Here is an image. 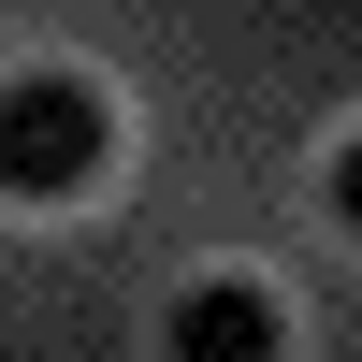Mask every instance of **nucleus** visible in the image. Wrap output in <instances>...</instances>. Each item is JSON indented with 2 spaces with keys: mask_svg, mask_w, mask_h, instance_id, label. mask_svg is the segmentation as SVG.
<instances>
[{
  "mask_svg": "<svg viewBox=\"0 0 362 362\" xmlns=\"http://www.w3.org/2000/svg\"><path fill=\"white\" fill-rule=\"evenodd\" d=\"M116 160V102L87 73H15L0 87V203H87Z\"/></svg>",
  "mask_w": 362,
  "mask_h": 362,
  "instance_id": "obj_1",
  "label": "nucleus"
},
{
  "mask_svg": "<svg viewBox=\"0 0 362 362\" xmlns=\"http://www.w3.org/2000/svg\"><path fill=\"white\" fill-rule=\"evenodd\" d=\"M160 348H174V362H276V348H290V305H276L261 276H203V290H174Z\"/></svg>",
  "mask_w": 362,
  "mask_h": 362,
  "instance_id": "obj_2",
  "label": "nucleus"
},
{
  "mask_svg": "<svg viewBox=\"0 0 362 362\" xmlns=\"http://www.w3.org/2000/svg\"><path fill=\"white\" fill-rule=\"evenodd\" d=\"M319 189H334V232H348V247H362V131L334 145V174H319Z\"/></svg>",
  "mask_w": 362,
  "mask_h": 362,
  "instance_id": "obj_3",
  "label": "nucleus"
}]
</instances>
